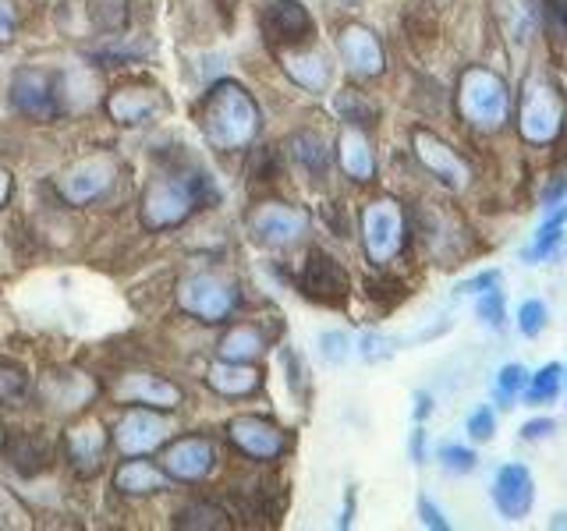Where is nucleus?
Instances as JSON below:
<instances>
[{
  "label": "nucleus",
  "instance_id": "nucleus-27",
  "mask_svg": "<svg viewBox=\"0 0 567 531\" xmlns=\"http://www.w3.org/2000/svg\"><path fill=\"white\" fill-rule=\"evenodd\" d=\"M266 351V336L256 326H235L220 341V358L224 362H252Z\"/></svg>",
  "mask_w": 567,
  "mask_h": 531
},
{
  "label": "nucleus",
  "instance_id": "nucleus-42",
  "mask_svg": "<svg viewBox=\"0 0 567 531\" xmlns=\"http://www.w3.org/2000/svg\"><path fill=\"white\" fill-rule=\"evenodd\" d=\"M546 22L554 29L560 40H567V0H546Z\"/></svg>",
  "mask_w": 567,
  "mask_h": 531
},
{
  "label": "nucleus",
  "instance_id": "nucleus-1",
  "mask_svg": "<svg viewBox=\"0 0 567 531\" xmlns=\"http://www.w3.org/2000/svg\"><path fill=\"white\" fill-rule=\"evenodd\" d=\"M203 132L213 149H245L259 135V106L238 82H217L203 106Z\"/></svg>",
  "mask_w": 567,
  "mask_h": 531
},
{
  "label": "nucleus",
  "instance_id": "nucleus-25",
  "mask_svg": "<svg viewBox=\"0 0 567 531\" xmlns=\"http://www.w3.org/2000/svg\"><path fill=\"white\" fill-rule=\"evenodd\" d=\"M209 386L224 397H245L259 389V372L248 362H220L209 368Z\"/></svg>",
  "mask_w": 567,
  "mask_h": 531
},
{
  "label": "nucleus",
  "instance_id": "nucleus-8",
  "mask_svg": "<svg viewBox=\"0 0 567 531\" xmlns=\"http://www.w3.org/2000/svg\"><path fill=\"white\" fill-rule=\"evenodd\" d=\"M248 227H252L256 241L270 244V248H284L298 241L301 235H306L309 227V217L295 206H284V202H266L259 206L252 217H248Z\"/></svg>",
  "mask_w": 567,
  "mask_h": 531
},
{
  "label": "nucleus",
  "instance_id": "nucleus-16",
  "mask_svg": "<svg viewBox=\"0 0 567 531\" xmlns=\"http://www.w3.org/2000/svg\"><path fill=\"white\" fill-rule=\"evenodd\" d=\"M11 100L25 117L47 121L58 114V100H53V82L35 67H22L11 79Z\"/></svg>",
  "mask_w": 567,
  "mask_h": 531
},
{
  "label": "nucleus",
  "instance_id": "nucleus-11",
  "mask_svg": "<svg viewBox=\"0 0 567 531\" xmlns=\"http://www.w3.org/2000/svg\"><path fill=\"white\" fill-rule=\"evenodd\" d=\"M532 500H536V486H532V475L525 465H504L493 478V503L504 513L507 521H522L528 518Z\"/></svg>",
  "mask_w": 567,
  "mask_h": 531
},
{
  "label": "nucleus",
  "instance_id": "nucleus-21",
  "mask_svg": "<svg viewBox=\"0 0 567 531\" xmlns=\"http://www.w3.org/2000/svg\"><path fill=\"white\" fill-rule=\"evenodd\" d=\"M40 389L53 412H75V407L89 404L96 394V386L82 372H50V376H43Z\"/></svg>",
  "mask_w": 567,
  "mask_h": 531
},
{
  "label": "nucleus",
  "instance_id": "nucleus-30",
  "mask_svg": "<svg viewBox=\"0 0 567 531\" xmlns=\"http://www.w3.org/2000/svg\"><path fill=\"white\" fill-rule=\"evenodd\" d=\"M333 106H337V114H341V121H348V124H372L377 121V103H372L365 93H354V88H344V93H337V100H333Z\"/></svg>",
  "mask_w": 567,
  "mask_h": 531
},
{
  "label": "nucleus",
  "instance_id": "nucleus-40",
  "mask_svg": "<svg viewBox=\"0 0 567 531\" xmlns=\"http://www.w3.org/2000/svg\"><path fill=\"white\" fill-rule=\"evenodd\" d=\"M440 465L447 468V471H454V475H465V471H472L475 468V454L472 450H465V447H440Z\"/></svg>",
  "mask_w": 567,
  "mask_h": 531
},
{
  "label": "nucleus",
  "instance_id": "nucleus-23",
  "mask_svg": "<svg viewBox=\"0 0 567 531\" xmlns=\"http://www.w3.org/2000/svg\"><path fill=\"white\" fill-rule=\"evenodd\" d=\"M8 460L18 475H40L50 465V442L43 433H18L8 442Z\"/></svg>",
  "mask_w": 567,
  "mask_h": 531
},
{
  "label": "nucleus",
  "instance_id": "nucleus-48",
  "mask_svg": "<svg viewBox=\"0 0 567 531\" xmlns=\"http://www.w3.org/2000/svg\"><path fill=\"white\" fill-rule=\"evenodd\" d=\"M430 412H433V397L430 394H415V418L419 421L430 418Z\"/></svg>",
  "mask_w": 567,
  "mask_h": 531
},
{
  "label": "nucleus",
  "instance_id": "nucleus-15",
  "mask_svg": "<svg viewBox=\"0 0 567 531\" xmlns=\"http://www.w3.org/2000/svg\"><path fill=\"white\" fill-rule=\"evenodd\" d=\"M167 433H171L167 421L159 418V415H153V412H128V415L121 418L114 439H117L121 454L142 457V454H153L159 442L167 439Z\"/></svg>",
  "mask_w": 567,
  "mask_h": 531
},
{
  "label": "nucleus",
  "instance_id": "nucleus-18",
  "mask_svg": "<svg viewBox=\"0 0 567 531\" xmlns=\"http://www.w3.org/2000/svg\"><path fill=\"white\" fill-rule=\"evenodd\" d=\"M114 394L121 400L156 407V412H174V407L182 404V389L159 376H150V372H132V376H124Z\"/></svg>",
  "mask_w": 567,
  "mask_h": 531
},
{
  "label": "nucleus",
  "instance_id": "nucleus-14",
  "mask_svg": "<svg viewBox=\"0 0 567 531\" xmlns=\"http://www.w3.org/2000/svg\"><path fill=\"white\" fill-rule=\"evenodd\" d=\"M337 50H341V61L351 75L359 79H377L383 71V46L365 25H348L337 40Z\"/></svg>",
  "mask_w": 567,
  "mask_h": 531
},
{
  "label": "nucleus",
  "instance_id": "nucleus-26",
  "mask_svg": "<svg viewBox=\"0 0 567 531\" xmlns=\"http://www.w3.org/2000/svg\"><path fill=\"white\" fill-rule=\"evenodd\" d=\"M114 486L124 492V496H150V492H159L167 486V478L159 475L153 465L146 460H128L117 475H114Z\"/></svg>",
  "mask_w": 567,
  "mask_h": 531
},
{
  "label": "nucleus",
  "instance_id": "nucleus-29",
  "mask_svg": "<svg viewBox=\"0 0 567 531\" xmlns=\"http://www.w3.org/2000/svg\"><path fill=\"white\" fill-rule=\"evenodd\" d=\"M291 156L298 159L301 167H306L309 174H323L327 164H330V149H327V142L319 138L316 132H301L291 138Z\"/></svg>",
  "mask_w": 567,
  "mask_h": 531
},
{
  "label": "nucleus",
  "instance_id": "nucleus-31",
  "mask_svg": "<svg viewBox=\"0 0 567 531\" xmlns=\"http://www.w3.org/2000/svg\"><path fill=\"white\" fill-rule=\"evenodd\" d=\"M89 11H93V25L103 32H117L128 22V0H93Z\"/></svg>",
  "mask_w": 567,
  "mask_h": 531
},
{
  "label": "nucleus",
  "instance_id": "nucleus-4",
  "mask_svg": "<svg viewBox=\"0 0 567 531\" xmlns=\"http://www.w3.org/2000/svg\"><path fill=\"white\" fill-rule=\"evenodd\" d=\"M564 96L560 88L536 75L522 93V135L528 142H554L564 128Z\"/></svg>",
  "mask_w": 567,
  "mask_h": 531
},
{
  "label": "nucleus",
  "instance_id": "nucleus-41",
  "mask_svg": "<svg viewBox=\"0 0 567 531\" xmlns=\"http://www.w3.org/2000/svg\"><path fill=\"white\" fill-rule=\"evenodd\" d=\"M359 354L365 362H383L394 354V341H386V336H380V333H365L359 341Z\"/></svg>",
  "mask_w": 567,
  "mask_h": 531
},
{
  "label": "nucleus",
  "instance_id": "nucleus-20",
  "mask_svg": "<svg viewBox=\"0 0 567 531\" xmlns=\"http://www.w3.org/2000/svg\"><path fill=\"white\" fill-rule=\"evenodd\" d=\"M106 450V429L100 421H79L68 429V457L79 475H93Z\"/></svg>",
  "mask_w": 567,
  "mask_h": 531
},
{
  "label": "nucleus",
  "instance_id": "nucleus-51",
  "mask_svg": "<svg viewBox=\"0 0 567 531\" xmlns=\"http://www.w3.org/2000/svg\"><path fill=\"white\" fill-rule=\"evenodd\" d=\"M0 262H4V244H0Z\"/></svg>",
  "mask_w": 567,
  "mask_h": 531
},
{
  "label": "nucleus",
  "instance_id": "nucleus-10",
  "mask_svg": "<svg viewBox=\"0 0 567 531\" xmlns=\"http://www.w3.org/2000/svg\"><path fill=\"white\" fill-rule=\"evenodd\" d=\"M227 436L245 457H252V460H274L284 454V447H288V439H284V433L277 429V425L259 418V415L235 418L227 425Z\"/></svg>",
  "mask_w": 567,
  "mask_h": 531
},
{
  "label": "nucleus",
  "instance_id": "nucleus-13",
  "mask_svg": "<svg viewBox=\"0 0 567 531\" xmlns=\"http://www.w3.org/2000/svg\"><path fill=\"white\" fill-rule=\"evenodd\" d=\"M262 29H266V40L270 43L295 46V43H306L312 35V18L298 0H274L262 14Z\"/></svg>",
  "mask_w": 567,
  "mask_h": 531
},
{
  "label": "nucleus",
  "instance_id": "nucleus-3",
  "mask_svg": "<svg viewBox=\"0 0 567 531\" xmlns=\"http://www.w3.org/2000/svg\"><path fill=\"white\" fill-rule=\"evenodd\" d=\"M203 202L199 181H185V177H159L142 195V223L150 230H167L188 220V212Z\"/></svg>",
  "mask_w": 567,
  "mask_h": 531
},
{
  "label": "nucleus",
  "instance_id": "nucleus-22",
  "mask_svg": "<svg viewBox=\"0 0 567 531\" xmlns=\"http://www.w3.org/2000/svg\"><path fill=\"white\" fill-rule=\"evenodd\" d=\"M284 71L301 85V88H309V93H327L330 88V64L323 53H316V50H301V53H284Z\"/></svg>",
  "mask_w": 567,
  "mask_h": 531
},
{
  "label": "nucleus",
  "instance_id": "nucleus-6",
  "mask_svg": "<svg viewBox=\"0 0 567 531\" xmlns=\"http://www.w3.org/2000/svg\"><path fill=\"white\" fill-rule=\"evenodd\" d=\"M362 238L372 262H390L404 244V212L394 199H377L362 212Z\"/></svg>",
  "mask_w": 567,
  "mask_h": 531
},
{
  "label": "nucleus",
  "instance_id": "nucleus-5",
  "mask_svg": "<svg viewBox=\"0 0 567 531\" xmlns=\"http://www.w3.org/2000/svg\"><path fill=\"white\" fill-rule=\"evenodd\" d=\"M177 305H182L188 315L203 319V323H224L238 305V291L230 288L224 277L195 273L177 283Z\"/></svg>",
  "mask_w": 567,
  "mask_h": 531
},
{
  "label": "nucleus",
  "instance_id": "nucleus-49",
  "mask_svg": "<svg viewBox=\"0 0 567 531\" xmlns=\"http://www.w3.org/2000/svg\"><path fill=\"white\" fill-rule=\"evenodd\" d=\"M422 442H425V433L415 429V433H412V460H415V465H422V457H425V454H422Z\"/></svg>",
  "mask_w": 567,
  "mask_h": 531
},
{
  "label": "nucleus",
  "instance_id": "nucleus-17",
  "mask_svg": "<svg viewBox=\"0 0 567 531\" xmlns=\"http://www.w3.org/2000/svg\"><path fill=\"white\" fill-rule=\"evenodd\" d=\"M213 460V442L209 439H199V436H188V439H177L174 447L164 454V471L171 478H182V482H199V478L209 475Z\"/></svg>",
  "mask_w": 567,
  "mask_h": 531
},
{
  "label": "nucleus",
  "instance_id": "nucleus-33",
  "mask_svg": "<svg viewBox=\"0 0 567 531\" xmlns=\"http://www.w3.org/2000/svg\"><path fill=\"white\" fill-rule=\"evenodd\" d=\"M177 524H188V528H227L224 513L209 503H192L177 513Z\"/></svg>",
  "mask_w": 567,
  "mask_h": 531
},
{
  "label": "nucleus",
  "instance_id": "nucleus-32",
  "mask_svg": "<svg viewBox=\"0 0 567 531\" xmlns=\"http://www.w3.org/2000/svg\"><path fill=\"white\" fill-rule=\"evenodd\" d=\"M560 365H543L536 376H532V386H528V394H525V400L528 404H546V400H554L557 397V389H560Z\"/></svg>",
  "mask_w": 567,
  "mask_h": 531
},
{
  "label": "nucleus",
  "instance_id": "nucleus-38",
  "mask_svg": "<svg viewBox=\"0 0 567 531\" xmlns=\"http://www.w3.org/2000/svg\"><path fill=\"white\" fill-rule=\"evenodd\" d=\"M319 347H323V358L333 362V365H341L351 354V341H348V333H341V330H330V333L319 336Z\"/></svg>",
  "mask_w": 567,
  "mask_h": 531
},
{
  "label": "nucleus",
  "instance_id": "nucleus-34",
  "mask_svg": "<svg viewBox=\"0 0 567 531\" xmlns=\"http://www.w3.org/2000/svg\"><path fill=\"white\" fill-rule=\"evenodd\" d=\"M525 383H528V372H525V365H504L501 368V376H496V397L501 400H514L525 389Z\"/></svg>",
  "mask_w": 567,
  "mask_h": 531
},
{
  "label": "nucleus",
  "instance_id": "nucleus-24",
  "mask_svg": "<svg viewBox=\"0 0 567 531\" xmlns=\"http://www.w3.org/2000/svg\"><path fill=\"white\" fill-rule=\"evenodd\" d=\"M341 167L348 177H354V181H372V174H377V159H372V146H369V138L354 128L341 135Z\"/></svg>",
  "mask_w": 567,
  "mask_h": 531
},
{
  "label": "nucleus",
  "instance_id": "nucleus-46",
  "mask_svg": "<svg viewBox=\"0 0 567 531\" xmlns=\"http://www.w3.org/2000/svg\"><path fill=\"white\" fill-rule=\"evenodd\" d=\"M549 433H554V418H536V421H528L525 429H522V439H546Z\"/></svg>",
  "mask_w": 567,
  "mask_h": 531
},
{
  "label": "nucleus",
  "instance_id": "nucleus-12",
  "mask_svg": "<svg viewBox=\"0 0 567 531\" xmlns=\"http://www.w3.org/2000/svg\"><path fill=\"white\" fill-rule=\"evenodd\" d=\"M415 156L422 159V167L430 170L436 181H443L447 188L461 191L468 185V167L447 142H440L433 132H415Z\"/></svg>",
  "mask_w": 567,
  "mask_h": 531
},
{
  "label": "nucleus",
  "instance_id": "nucleus-45",
  "mask_svg": "<svg viewBox=\"0 0 567 531\" xmlns=\"http://www.w3.org/2000/svg\"><path fill=\"white\" fill-rule=\"evenodd\" d=\"M419 513H422V524L440 528V531H447V528H451L447 521H443V513L433 507V500H425V496H419Z\"/></svg>",
  "mask_w": 567,
  "mask_h": 531
},
{
  "label": "nucleus",
  "instance_id": "nucleus-7",
  "mask_svg": "<svg viewBox=\"0 0 567 531\" xmlns=\"http://www.w3.org/2000/svg\"><path fill=\"white\" fill-rule=\"evenodd\" d=\"M114 177H117L114 156L96 153V156L79 159L75 167H68L58 177V191H61V199L68 206H89V202H96L100 195L114 185Z\"/></svg>",
  "mask_w": 567,
  "mask_h": 531
},
{
  "label": "nucleus",
  "instance_id": "nucleus-9",
  "mask_svg": "<svg viewBox=\"0 0 567 531\" xmlns=\"http://www.w3.org/2000/svg\"><path fill=\"white\" fill-rule=\"evenodd\" d=\"M301 291H306L312 301H323V305H341L348 298V273L344 266L333 256L312 248L309 262L301 266Z\"/></svg>",
  "mask_w": 567,
  "mask_h": 531
},
{
  "label": "nucleus",
  "instance_id": "nucleus-47",
  "mask_svg": "<svg viewBox=\"0 0 567 531\" xmlns=\"http://www.w3.org/2000/svg\"><path fill=\"white\" fill-rule=\"evenodd\" d=\"M564 195H567V174L560 177V181H557L554 188H549V191L543 195V202H546V206H554V202H560V199H564Z\"/></svg>",
  "mask_w": 567,
  "mask_h": 531
},
{
  "label": "nucleus",
  "instance_id": "nucleus-19",
  "mask_svg": "<svg viewBox=\"0 0 567 531\" xmlns=\"http://www.w3.org/2000/svg\"><path fill=\"white\" fill-rule=\"evenodd\" d=\"M159 100L156 88L146 85H128V88H117V93L106 100V114H111L117 124H146L159 114Z\"/></svg>",
  "mask_w": 567,
  "mask_h": 531
},
{
  "label": "nucleus",
  "instance_id": "nucleus-37",
  "mask_svg": "<svg viewBox=\"0 0 567 531\" xmlns=\"http://www.w3.org/2000/svg\"><path fill=\"white\" fill-rule=\"evenodd\" d=\"M478 319H486V326L501 330L504 326V294L489 288L483 298H478Z\"/></svg>",
  "mask_w": 567,
  "mask_h": 531
},
{
  "label": "nucleus",
  "instance_id": "nucleus-43",
  "mask_svg": "<svg viewBox=\"0 0 567 531\" xmlns=\"http://www.w3.org/2000/svg\"><path fill=\"white\" fill-rule=\"evenodd\" d=\"M501 283V273L496 270H486V273H478V277H472V280H465L457 288V294H486L489 288H496Z\"/></svg>",
  "mask_w": 567,
  "mask_h": 531
},
{
  "label": "nucleus",
  "instance_id": "nucleus-39",
  "mask_svg": "<svg viewBox=\"0 0 567 531\" xmlns=\"http://www.w3.org/2000/svg\"><path fill=\"white\" fill-rule=\"evenodd\" d=\"M493 433H496V415L489 412L486 404H483V407H475V412L468 415V436H472L475 442H489Z\"/></svg>",
  "mask_w": 567,
  "mask_h": 531
},
{
  "label": "nucleus",
  "instance_id": "nucleus-36",
  "mask_svg": "<svg viewBox=\"0 0 567 531\" xmlns=\"http://www.w3.org/2000/svg\"><path fill=\"white\" fill-rule=\"evenodd\" d=\"M518 326H522L525 336H539L543 333V326H546V305H543L539 298L525 301V305L518 309Z\"/></svg>",
  "mask_w": 567,
  "mask_h": 531
},
{
  "label": "nucleus",
  "instance_id": "nucleus-35",
  "mask_svg": "<svg viewBox=\"0 0 567 531\" xmlns=\"http://www.w3.org/2000/svg\"><path fill=\"white\" fill-rule=\"evenodd\" d=\"M25 394V372L22 365H11V362H0V400H18Z\"/></svg>",
  "mask_w": 567,
  "mask_h": 531
},
{
  "label": "nucleus",
  "instance_id": "nucleus-44",
  "mask_svg": "<svg viewBox=\"0 0 567 531\" xmlns=\"http://www.w3.org/2000/svg\"><path fill=\"white\" fill-rule=\"evenodd\" d=\"M14 8H11V0H0V46L11 43L14 40Z\"/></svg>",
  "mask_w": 567,
  "mask_h": 531
},
{
  "label": "nucleus",
  "instance_id": "nucleus-50",
  "mask_svg": "<svg viewBox=\"0 0 567 531\" xmlns=\"http://www.w3.org/2000/svg\"><path fill=\"white\" fill-rule=\"evenodd\" d=\"M11 199V174L0 167V206H4Z\"/></svg>",
  "mask_w": 567,
  "mask_h": 531
},
{
  "label": "nucleus",
  "instance_id": "nucleus-28",
  "mask_svg": "<svg viewBox=\"0 0 567 531\" xmlns=\"http://www.w3.org/2000/svg\"><path fill=\"white\" fill-rule=\"evenodd\" d=\"M564 223H567V202H560L557 212H549V217L539 223L536 230V241H532V248L525 252L528 262H539V259H549L557 252V244L564 241Z\"/></svg>",
  "mask_w": 567,
  "mask_h": 531
},
{
  "label": "nucleus",
  "instance_id": "nucleus-2",
  "mask_svg": "<svg viewBox=\"0 0 567 531\" xmlns=\"http://www.w3.org/2000/svg\"><path fill=\"white\" fill-rule=\"evenodd\" d=\"M461 114L478 132H496L507 121V85L489 67H468L457 85Z\"/></svg>",
  "mask_w": 567,
  "mask_h": 531
}]
</instances>
